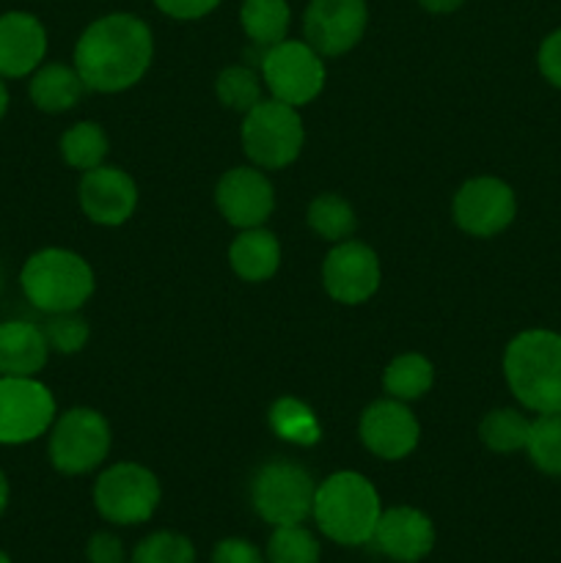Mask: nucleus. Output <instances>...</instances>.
Returning a JSON list of instances; mask_svg holds the SVG:
<instances>
[{
  "label": "nucleus",
  "mask_w": 561,
  "mask_h": 563,
  "mask_svg": "<svg viewBox=\"0 0 561 563\" xmlns=\"http://www.w3.org/2000/svg\"><path fill=\"white\" fill-rule=\"evenodd\" d=\"M154 58L152 27L138 14L113 11L80 33L72 66L88 91L121 93L138 86Z\"/></svg>",
  "instance_id": "1"
},
{
  "label": "nucleus",
  "mask_w": 561,
  "mask_h": 563,
  "mask_svg": "<svg viewBox=\"0 0 561 563\" xmlns=\"http://www.w3.org/2000/svg\"><path fill=\"white\" fill-rule=\"evenodd\" d=\"M383 515L377 487L358 471H336L317 484L311 517L317 531L339 548H363L372 542Z\"/></svg>",
  "instance_id": "2"
},
{
  "label": "nucleus",
  "mask_w": 561,
  "mask_h": 563,
  "mask_svg": "<svg viewBox=\"0 0 561 563\" xmlns=\"http://www.w3.org/2000/svg\"><path fill=\"white\" fill-rule=\"evenodd\" d=\"M504 379L528 412H561V333L531 328L504 350Z\"/></svg>",
  "instance_id": "3"
},
{
  "label": "nucleus",
  "mask_w": 561,
  "mask_h": 563,
  "mask_svg": "<svg viewBox=\"0 0 561 563\" xmlns=\"http://www.w3.org/2000/svg\"><path fill=\"white\" fill-rule=\"evenodd\" d=\"M25 300L42 313L80 311L97 289L94 269L69 247H42L31 253L20 269Z\"/></svg>",
  "instance_id": "4"
},
{
  "label": "nucleus",
  "mask_w": 561,
  "mask_h": 563,
  "mask_svg": "<svg viewBox=\"0 0 561 563\" xmlns=\"http://www.w3.org/2000/svg\"><path fill=\"white\" fill-rule=\"evenodd\" d=\"M91 498L105 522L116 528H135L152 520L163 500V487L141 462H116L99 473Z\"/></svg>",
  "instance_id": "5"
},
{
  "label": "nucleus",
  "mask_w": 561,
  "mask_h": 563,
  "mask_svg": "<svg viewBox=\"0 0 561 563\" xmlns=\"http://www.w3.org/2000/svg\"><path fill=\"white\" fill-rule=\"evenodd\" d=\"M242 148L248 159L262 170H280L300 157L306 146V126L292 104L262 99L242 115Z\"/></svg>",
  "instance_id": "6"
},
{
  "label": "nucleus",
  "mask_w": 561,
  "mask_h": 563,
  "mask_svg": "<svg viewBox=\"0 0 561 563\" xmlns=\"http://www.w3.org/2000/svg\"><path fill=\"white\" fill-rule=\"evenodd\" d=\"M47 434L50 465L61 476L94 473L105 465L110 443H113L108 418L94 407H72V410L61 412V416H55Z\"/></svg>",
  "instance_id": "7"
},
{
  "label": "nucleus",
  "mask_w": 561,
  "mask_h": 563,
  "mask_svg": "<svg viewBox=\"0 0 561 563\" xmlns=\"http://www.w3.org/2000/svg\"><path fill=\"white\" fill-rule=\"evenodd\" d=\"M317 482L300 462L273 460L251 482V506L270 528L300 526L311 517Z\"/></svg>",
  "instance_id": "8"
},
{
  "label": "nucleus",
  "mask_w": 561,
  "mask_h": 563,
  "mask_svg": "<svg viewBox=\"0 0 561 563\" xmlns=\"http://www.w3.org/2000/svg\"><path fill=\"white\" fill-rule=\"evenodd\" d=\"M262 80L270 97L300 110L324 88V58L302 38H284L262 55Z\"/></svg>",
  "instance_id": "9"
},
{
  "label": "nucleus",
  "mask_w": 561,
  "mask_h": 563,
  "mask_svg": "<svg viewBox=\"0 0 561 563\" xmlns=\"http://www.w3.org/2000/svg\"><path fill=\"white\" fill-rule=\"evenodd\" d=\"M58 407L36 377H0V445H25L50 432Z\"/></svg>",
  "instance_id": "10"
},
{
  "label": "nucleus",
  "mask_w": 561,
  "mask_h": 563,
  "mask_svg": "<svg viewBox=\"0 0 561 563\" xmlns=\"http://www.w3.org/2000/svg\"><path fill=\"white\" fill-rule=\"evenodd\" d=\"M451 218L468 236L490 240L515 223L517 196L498 176H473L454 192Z\"/></svg>",
  "instance_id": "11"
},
{
  "label": "nucleus",
  "mask_w": 561,
  "mask_h": 563,
  "mask_svg": "<svg viewBox=\"0 0 561 563\" xmlns=\"http://www.w3.org/2000/svg\"><path fill=\"white\" fill-rule=\"evenodd\" d=\"M366 27V0H311L302 16V42L322 58H339L361 44Z\"/></svg>",
  "instance_id": "12"
},
{
  "label": "nucleus",
  "mask_w": 561,
  "mask_h": 563,
  "mask_svg": "<svg viewBox=\"0 0 561 563\" xmlns=\"http://www.w3.org/2000/svg\"><path fill=\"white\" fill-rule=\"evenodd\" d=\"M383 280V267L374 253L361 240L336 242L322 262V286L330 300L341 306H361L369 302L380 289Z\"/></svg>",
  "instance_id": "13"
},
{
  "label": "nucleus",
  "mask_w": 561,
  "mask_h": 563,
  "mask_svg": "<svg viewBox=\"0 0 561 563\" xmlns=\"http://www.w3.org/2000/svg\"><path fill=\"white\" fill-rule=\"evenodd\" d=\"M358 438L363 449L385 462H402L416 451L421 440V423L405 401L377 399L361 412Z\"/></svg>",
  "instance_id": "14"
},
{
  "label": "nucleus",
  "mask_w": 561,
  "mask_h": 563,
  "mask_svg": "<svg viewBox=\"0 0 561 563\" xmlns=\"http://www.w3.org/2000/svg\"><path fill=\"white\" fill-rule=\"evenodd\" d=\"M215 203L234 229H258L275 212V187L256 165H237L218 179Z\"/></svg>",
  "instance_id": "15"
},
{
  "label": "nucleus",
  "mask_w": 561,
  "mask_h": 563,
  "mask_svg": "<svg viewBox=\"0 0 561 563\" xmlns=\"http://www.w3.org/2000/svg\"><path fill=\"white\" fill-rule=\"evenodd\" d=\"M438 531L427 511L416 506H391L380 515L369 548L394 563H421L435 550Z\"/></svg>",
  "instance_id": "16"
},
{
  "label": "nucleus",
  "mask_w": 561,
  "mask_h": 563,
  "mask_svg": "<svg viewBox=\"0 0 561 563\" xmlns=\"http://www.w3.org/2000/svg\"><path fill=\"white\" fill-rule=\"evenodd\" d=\"M77 201L91 223L116 229L135 214L138 185L127 170L116 165H97L91 170H82Z\"/></svg>",
  "instance_id": "17"
},
{
  "label": "nucleus",
  "mask_w": 561,
  "mask_h": 563,
  "mask_svg": "<svg viewBox=\"0 0 561 563\" xmlns=\"http://www.w3.org/2000/svg\"><path fill=\"white\" fill-rule=\"evenodd\" d=\"M47 55V27L31 11L0 14V77H31Z\"/></svg>",
  "instance_id": "18"
},
{
  "label": "nucleus",
  "mask_w": 561,
  "mask_h": 563,
  "mask_svg": "<svg viewBox=\"0 0 561 563\" xmlns=\"http://www.w3.org/2000/svg\"><path fill=\"white\" fill-rule=\"evenodd\" d=\"M47 357L50 346L38 324L25 319L0 322V377H38Z\"/></svg>",
  "instance_id": "19"
},
{
  "label": "nucleus",
  "mask_w": 561,
  "mask_h": 563,
  "mask_svg": "<svg viewBox=\"0 0 561 563\" xmlns=\"http://www.w3.org/2000/svg\"><path fill=\"white\" fill-rule=\"evenodd\" d=\"M229 267L245 284H264L280 267V242L270 229H242L229 245Z\"/></svg>",
  "instance_id": "20"
},
{
  "label": "nucleus",
  "mask_w": 561,
  "mask_h": 563,
  "mask_svg": "<svg viewBox=\"0 0 561 563\" xmlns=\"http://www.w3.org/2000/svg\"><path fill=\"white\" fill-rule=\"evenodd\" d=\"M86 91V82L77 75L75 66L66 64H42L28 77V97L33 108L50 115L69 113Z\"/></svg>",
  "instance_id": "21"
},
{
  "label": "nucleus",
  "mask_w": 561,
  "mask_h": 563,
  "mask_svg": "<svg viewBox=\"0 0 561 563\" xmlns=\"http://www.w3.org/2000/svg\"><path fill=\"white\" fill-rule=\"evenodd\" d=\"M435 366L421 352H405L394 357L383 372V390L396 401H418L432 390Z\"/></svg>",
  "instance_id": "22"
},
{
  "label": "nucleus",
  "mask_w": 561,
  "mask_h": 563,
  "mask_svg": "<svg viewBox=\"0 0 561 563\" xmlns=\"http://www.w3.org/2000/svg\"><path fill=\"white\" fill-rule=\"evenodd\" d=\"M240 22L245 36L258 47L284 42L292 25V9L286 0H242Z\"/></svg>",
  "instance_id": "23"
},
{
  "label": "nucleus",
  "mask_w": 561,
  "mask_h": 563,
  "mask_svg": "<svg viewBox=\"0 0 561 563\" xmlns=\"http://www.w3.org/2000/svg\"><path fill=\"white\" fill-rule=\"evenodd\" d=\"M531 418L517 407H495L479 423V438L493 454H520L526 451Z\"/></svg>",
  "instance_id": "24"
},
{
  "label": "nucleus",
  "mask_w": 561,
  "mask_h": 563,
  "mask_svg": "<svg viewBox=\"0 0 561 563\" xmlns=\"http://www.w3.org/2000/svg\"><path fill=\"white\" fill-rule=\"evenodd\" d=\"M270 429L275 438L286 440L292 445H317L322 438V423H319L317 412L306 405V401L295 399V396H280L270 407Z\"/></svg>",
  "instance_id": "25"
},
{
  "label": "nucleus",
  "mask_w": 561,
  "mask_h": 563,
  "mask_svg": "<svg viewBox=\"0 0 561 563\" xmlns=\"http://www.w3.org/2000/svg\"><path fill=\"white\" fill-rule=\"evenodd\" d=\"M58 148L64 163L82 174V170L105 165V157L110 152V141L102 124H97V121H77V124H72L61 135Z\"/></svg>",
  "instance_id": "26"
},
{
  "label": "nucleus",
  "mask_w": 561,
  "mask_h": 563,
  "mask_svg": "<svg viewBox=\"0 0 561 563\" xmlns=\"http://www.w3.org/2000/svg\"><path fill=\"white\" fill-rule=\"evenodd\" d=\"M308 229L319 236V240L330 242H344L355 234L358 218L355 209L346 198H341L339 192H319L311 203H308Z\"/></svg>",
  "instance_id": "27"
},
{
  "label": "nucleus",
  "mask_w": 561,
  "mask_h": 563,
  "mask_svg": "<svg viewBox=\"0 0 561 563\" xmlns=\"http://www.w3.org/2000/svg\"><path fill=\"white\" fill-rule=\"evenodd\" d=\"M526 454L539 473L561 478V412H542L531 418Z\"/></svg>",
  "instance_id": "28"
},
{
  "label": "nucleus",
  "mask_w": 561,
  "mask_h": 563,
  "mask_svg": "<svg viewBox=\"0 0 561 563\" xmlns=\"http://www.w3.org/2000/svg\"><path fill=\"white\" fill-rule=\"evenodd\" d=\"M267 563H322V544L314 531L306 526H280L273 528L264 548Z\"/></svg>",
  "instance_id": "29"
},
{
  "label": "nucleus",
  "mask_w": 561,
  "mask_h": 563,
  "mask_svg": "<svg viewBox=\"0 0 561 563\" xmlns=\"http://www.w3.org/2000/svg\"><path fill=\"white\" fill-rule=\"evenodd\" d=\"M262 75L251 69V66H226L215 80V93H218L220 104L226 110L245 115L248 110L256 108L262 102Z\"/></svg>",
  "instance_id": "30"
},
{
  "label": "nucleus",
  "mask_w": 561,
  "mask_h": 563,
  "mask_svg": "<svg viewBox=\"0 0 561 563\" xmlns=\"http://www.w3.org/2000/svg\"><path fill=\"white\" fill-rule=\"evenodd\" d=\"M132 563H196V544L179 531H154L132 550Z\"/></svg>",
  "instance_id": "31"
},
{
  "label": "nucleus",
  "mask_w": 561,
  "mask_h": 563,
  "mask_svg": "<svg viewBox=\"0 0 561 563\" xmlns=\"http://www.w3.org/2000/svg\"><path fill=\"white\" fill-rule=\"evenodd\" d=\"M42 330L50 352H58V355H77V352L86 350L88 335H91V328L77 311L50 313Z\"/></svg>",
  "instance_id": "32"
},
{
  "label": "nucleus",
  "mask_w": 561,
  "mask_h": 563,
  "mask_svg": "<svg viewBox=\"0 0 561 563\" xmlns=\"http://www.w3.org/2000/svg\"><path fill=\"white\" fill-rule=\"evenodd\" d=\"M209 563H267L264 550H258L251 539L226 537L209 553Z\"/></svg>",
  "instance_id": "33"
},
{
  "label": "nucleus",
  "mask_w": 561,
  "mask_h": 563,
  "mask_svg": "<svg viewBox=\"0 0 561 563\" xmlns=\"http://www.w3.org/2000/svg\"><path fill=\"white\" fill-rule=\"evenodd\" d=\"M88 563H127V548L119 533L94 531L86 542Z\"/></svg>",
  "instance_id": "34"
},
{
  "label": "nucleus",
  "mask_w": 561,
  "mask_h": 563,
  "mask_svg": "<svg viewBox=\"0 0 561 563\" xmlns=\"http://www.w3.org/2000/svg\"><path fill=\"white\" fill-rule=\"evenodd\" d=\"M539 75L561 91V27L550 31L537 49Z\"/></svg>",
  "instance_id": "35"
},
{
  "label": "nucleus",
  "mask_w": 561,
  "mask_h": 563,
  "mask_svg": "<svg viewBox=\"0 0 561 563\" xmlns=\"http://www.w3.org/2000/svg\"><path fill=\"white\" fill-rule=\"evenodd\" d=\"M223 0H154L160 11L170 20L179 22H190V20H201V16L212 14Z\"/></svg>",
  "instance_id": "36"
},
{
  "label": "nucleus",
  "mask_w": 561,
  "mask_h": 563,
  "mask_svg": "<svg viewBox=\"0 0 561 563\" xmlns=\"http://www.w3.org/2000/svg\"><path fill=\"white\" fill-rule=\"evenodd\" d=\"M462 3L465 0H418V5L429 14H454L457 9H462Z\"/></svg>",
  "instance_id": "37"
},
{
  "label": "nucleus",
  "mask_w": 561,
  "mask_h": 563,
  "mask_svg": "<svg viewBox=\"0 0 561 563\" xmlns=\"http://www.w3.org/2000/svg\"><path fill=\"white\" fill-rule=\"evenodd\" d=\"M9 500H11V484H9V476H6L3 471H0V517L6 515V509H9Z\"/></svg>",
  "instance_id": "38"
},
{
  "label": "nucleus",
  "mask_w": 561,
  "mask_h": 563,
  "mask_svg": "<svg viewBox=\"0 0 561 563\" xmlns=\"http://www.w3.org/2000/svg\"><path fill=\"white\" fill-rule=\"evenodd\" d=\"M9 102H11L9 86H6V80L0 77V121H3L6 113H9Z\"/></svg>",
  "instance_id": "39"
},
{
  "label": "nucleus",
  "mask_w": 561,
  "mask_h": 563,
  "mask_svg": "<svg viewBox=\"0 0 561 563\" xmlns=\"http://www.w3.org/2000/svg\"><path fill=\"white\" fill-rule=\"evenodd\" d=\"M0 563H14L9 559V553H6V550H0Z\"/></svg>",
  "instance_id": "40"
},
{
  "label": "nucleus",
  "mask_w": 561,
  "mask_h": 563,
  "mask_svg": "<svg viewBox=\"0 0 561 563\" xmlns=\"http://www.w3.org/2000/svg\"><path fill=\"white\" fill-rule=\"evenodd\" d=\"M0 291H3V269H0Z\"/></svg>",
  "instance_id": "41"
}]
</instances>
